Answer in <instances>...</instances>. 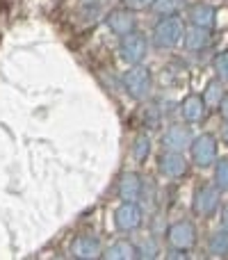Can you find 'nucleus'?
Here are the masks:
<instances>
[{"mask_svg": "<svg viewBox=\"0 0 228 260\" xmlns=\"http://www.w3.org/2000/svg\"><path fill=\"white\" fill-rule=\"evenodd\" d=\"M185 30H187V27H185V23L180 21L178 16H162L160 21L155 23V27H153L151 41H153V46L160 50L176 48V46L183 41Z\"/></svg>", "mask_w": 228, "mask_h": 260, "instance_id": "1", "label": "nucleus"}, {"mask_svg": "<svg viewBox=\"0 0 228 260\" xmlns=\"http://www.w3.org/2000/svg\"><path fill=\"white\" fill-rule=\"evenodd\" d=\"M123 89L133 101H146L153 91V73L144 64H135L123 73Z\"/></svg>", "mask_w": 228, "mask_h": 260, "instance_id": "2", "label": "nucleus"}, {"mask_svg": "<svg viewBox=\"0 0 228 260\" xmlns=\"http://www.w3.org/2000/svg\"><path fill=\"white\" fill-rule=\"evenodd\" d=\"M148 55V39L142 32H130V35L119 37V57L123 59L128 67L142 64Z\"/></svg>", "mask_w": 228, "mask_h": 260, "instance_id": "3", "label": "nucleus"}, {"mask_svg": "<svg viewBox=\"0 0 228 260\" xmlns=\"http://www.w3.org/2000/svg\"><path fill=\"white\" fill-rule=\"evenodd\" d=\"M217 153H219V144H217V137L212 133H201L192 139V146H189V155H192V162L201 169L206 167H212L217 162Z\"/></svg>", "mask_w": 228, "mask_h": 260, "instance_id": "4", "label": "nucleus"}, {"mask_svg": "<svg viewBox=\"0 0 228 260\" xmlns=\"http://www.w3.org/2000/svg\"><path fill=\"white\" fill-rule=\"evenodd\" d=\"M144 224V212L137 201H121L114 210V229L119 233H133Z\"/></svg>", "mask_w": 228, "mask_h": 260, "instance_id": "5", "label": "nucleus"}, {"mask_svg": "<svg viewBox=\"0 0 228 260\" xmlns=\"http://www.w3.org/2000/svg\"><path fill=\"white\" fill-rule=\"evenodd\" d=\"M167 242L174 249H185V251H189V249L197 244V226H194V221H189V219L174 221V224L167 229Z\"/></svg>", "mask_w": 228, "mask_h": 260, "instance_id": "6", "label": "nucleus"}, {"mask_svg": "<svg viewBox=\"0 0 228 260\" xmlns=\"http://www.w3.org/2000/svg\"><path fill=\"white\" fill-rule=\"evenodd\" d=\"M192 130L185 123H171L169 128L162 133V151H178V153H185L189 151L192 146Z\"/></svg>", "mask_w": 228, "mask_h": 260, "instance_id": "7", "label": "nucleus"}, {"mask_svg": "<svg viewBox=\"0 0 228 260\" xmlns=\"http://www.w3.org/2000/svg\"><path fill=\"white\" fill-rule=\"evenodd\" d=\"M219 194L221 189L217 185H201V187L194 192V201L192 208L199 217H212L219 208Z\"/></svg>", "mask_w": 228, "mask_h": 260, "instance_id": "8", "label": "nucleus"}, {"mask_svg": "<svg viewBox=\"0 0 228 260\" xmlns=\"http://www.w3.org/2000/svg\"><path fill=\"white\" fill-rule=\"evenodd\" d=\"M157 169L167 178H183L189 169V160L185 157V153L178 151H162L160 160H157Z\"/></svg>", "mask_w": 228, "mask_h": 260, "instance_id": "9", "label": "nucleus"}, {"mask_svg": "<svg viewBox=\"0 0 228 260\" xmlns=\"http://www.w3.org/2000/svg\"><path fill=\"white\" fill-rule=\"evenodd\" d=\"M71 256L78 260H96L103 258V247H101V240L91 233H82L78 235L76 240L71 242Z\"/></svg>", "mask_w": 228, "mask_h": 260, "instance_id": "10", "label": "nucleus"}, {"mask_svg": "<svg viewBox=\"0 0 228 260\" xmlns=\"http://www.w3.org/2000/svg\"><path fill=\"white\" fill-rule=\"evenodd\" d=\"M178 112H180V117H183L185 123H201V121H206L210 108L206 105V101H203L201 94H189L183 99Z\"/></svg>", "mask_w": 228, "mask_h": 260, "instance_id": "11", "label": "nucleus"}, {"mask_svg": "<svg viewBox=\"0 0 228 260\" xmlns=\"http://www.w3.org/2000/svg\"><path fill=\"white\" fill-rule=\"evenodd\" d=\"M144 192V180L137 171H123L116 183V194L121 201H139Z\"/></svg>", "mask_w": 228, "mask_h": 260, "instance_id": "12", "label": "nucleus"}, {"mask_svg": "<svg viewBox=\"0 0 228 260\" xmlns=\"http://www.w3.org/2000/svg\"><path fill=\"white\" fill-rule=\"evenodd\" d=\"M108 27L114 32L116 37L130 35V32L137 30V16H135V9L130 7H121L108 14Z\"/></svg>", "mask_w": 228, "mask_h": 260, "instance_id": "13", "label": "nucleus"}, {"mask_svg": "<svg viewBox=\"0 0 228 260\" xmlns=\"http://www.w3.org/2000/svg\"><path fill=\"white\" fill-rule=\"evenodd\" d=\"M103 258H108V260H135V258H139L137 244L130 242L128 238H121V240H116V242H112L108 249H105Z\"/></svg>", "mask_w": 228, "mask_h": 260, "instance_id": "14", "label": "nucleus"}, {"mask_svg": "<svg viewBox=\"0 0 228 260\" xmlns=\"http://www.w3.org/2000/svg\"><path fill=\"white\" fill-rule=\"evenodd\" d=\"M215 16H217L215 7H210V5H206V3H197L187 9V21L192 23V25L208 27V30L215 25Z\"/></svg>", "mask_w": 228, "mask_h": 260, "instance_id": "15", "label": "nucleus"}, {"mask_svg": "<svg viewBox=\"0 0 228 260\" xmlns=\"http://www.w3.org/2000/svg\"><path fill=\"white\" fill-rule=\"evenodd\" d=\"M183 44H185V48L192 50V53L203 50L210 44V30H208V27H199V25H189L187 30H185Z\"/></svg>", "mask_w": 228, "mask_h": 260, "instance_id": "16", "label": "nucleus"}, {"mask_svg": "<svg viewBox=\"0 0 228 260\" xmlns=\"http://www.w3.org/2000/svg\"><path fill=\"white\" fill-rule=\"evenodd\" d=\"M208 253L215 258L228 256V229L226 226H221L219 231H215L210 235V240H208Z\"/></svg>", "mask_w": 228, "mask_h": 260, "instance_id": "17", "label": "nucleus"}, {"mask_svg": "<svg viewBox=\"0 0 228 260\" xmlns=\"http://www.w3.org/2000/svg\"><path fill=\"white\" fill-rule=\"evenodd\" d=\"M203 101H206V105L210 110H219V105H221V101H224V87H221V80L217 78V80H210L208 82V87L203 89Z\"/></svg>", "mask_w": 228, "mask_h": 260, "instance_id": "18", "label": "nucleus"}, {"mask_svg": "<svg viewBox=\"0 0 228 260\" xmlns=\"http://www.w3.org/2000/svg\"><path fill=\"white\" fill-rule=\"evenodd\" d=\"M130 153H133L135 162H139V165L146 162V157L151 155V137H148V133H139L137 137L133 139V148H130Z\"/></svg>", "mask_w": 228, "mask_h": 260, "instance_id": "19", "label": "nucleus"}, {"mask_svg": "<svg viewBox=\"0 0 228 260\" xmlns=\"http://www.w3.org/2000/svg\"><path fill=\"white\" fill-rule=\"evenodd\" d=\"M185 5H187V0H155L151 9L157 16H176L178 12H183Z\"/></svg>", "mask_w": 228, "mask_h": 260, "instance_id": "20", "label": "nucleus"}, {"mask_svg": "<svg viewBox=\"0 0 228 260\" xmlns=\"http://www.w3.org/2000/svg\"><path fill=\"white\" fill-rule=\"evenodd\" d=\"M215 185L221 192H228V157L215 162Z\"/></svg>", "mask_w": 228, "mask_h": 260, "instance_id": "21", "label": "nucleus"}, {"mask_svg": "<svg viewBox=\"0 0 228 260\" xmlns=\"http://www.w3.org/2000/svg\"><path fill=\"white\" fill-rule=\"evenodd\" d=\"M137 251H139V258H155L160 253V247H157V240L153 235H148L146 240H142V244H137Z\"/></svg>", "mask_w": 228, "mask_h": 260, "instance_id": "22", "label": "nucleus"}, {"mask_svg": "<svg viewBox=\"0 0 228 260\" xmlns=\"http://www.w3.org/2000/svg\"><path fill=\"white\" fill-rule=\"evenodd\" d=\"M212 69H215L217 78H219L221 82H228V50L217 55L215 62H212Z\"/></svg>", "mask_w": 228, "mask_h": 260, "instance_id": "23", "label": "nucleus"}, {"mask_svg": "<svg viewBox=\"0 0 228 260\" xmlns=\"http://www.w3.org/2000/svg\"><path fill=\"white\" fill-rule=\"evenodd\" d=\"M153 5H155V0H125V7H130V9H151Z\"/></svg>", "mask_w": 228, "mask_h": 260, "instance_id": "24", "label": "nucleus"}, {"mask_svg": "<svg viewBox=\"0 0 228 260\" xmlns=\"http://www.w3.org/2000/svg\"><path fill=\"white\" fill-rule=\"evenodd\" d=\"M219 112H221V117H224V119H228V96H224V101H221Z\"/></svg>", "mask_w": 228, "mask_h": 260, "instance_id": "25", "label": "nucleus"}, {"mask_svg": "<svg viewBox=\"0 0 228 260\" xmlns=\"http://www.w3.org/2000/svg\"><path fill=\"white\" fill-rule=\"evenodd\" d=\"M221 226H226L228 229V203L221 208Z\"/></svg>", "mask_w": 228, "mask_h": 260, "instance_id": "26", "label": "nucleus"}, {"mask_svg": "<svg viewBox=\"0 0 228 260\" xmlns=\"http://www.w3.org/2000/svg\"><path fill=\"white\" fill-rule=\"evenodd\" d=\"M221 137H224V142L228 144V119H224V130H221Z\"/></svg>", "mask_w": 228, "mask_h": 260, "instance_id": "27", "label": "nucleus"}, {"mask_svg": "<svg viewBox=\"0 0 228 260\" xmlns=\"http://www.w3.org/2000/svg\"><path fill=\"white\" fill-rule=\"evenodd\" d=\"M80 3H82V5H87V7H89V5H99L101 0H80Z\"/></svg>", "mask_w": 228, "mask_h": 260, "instance_id": "28", "label": "nucleus"}]
</instances>
